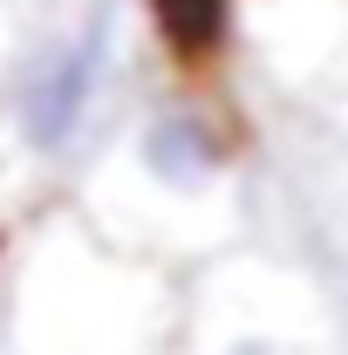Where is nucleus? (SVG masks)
I'll return each mask as SVG.
<instances>
[{
	"label": "nucleus",
	"mask_w": 348,
	"mask_h": 355,
	"mask_svg": "<svg viewBox=\"0 0 348 355\" xmlns=\"http://www.w3.org/2000/svg\"><path fill=\"white\" fill-rule=\"evenodd\" d=\"M103 62H110V7H96L82 35L69 48H55L48 69H35V83L21 89V137L35 150H62L82 130L89 103H96V83H103Z\"/></svg>",
	"instance_id": "nucleus-1"
},
{
	"label": "nucleus",
	"mask_w": 348,
	"mask_h": 355,
	"mask_svg": "<svg viewBox=\"0 0 348 355\" xmlns=\"http://www.w3.org/2000/svg\"><path fill=\"white\" fill-rule=\"evenodd\" d=\"M137 157L171 191H205L218 178V164H225V144H218V130L198 110H164V116H150V130L137 137Z\"/></svg>",
	"instance_id": "nucleus-2"
},
{
	"label": "nucleus",
	"mask_w": 348,
	"mask_h": 355,
	"mask_svg": "<svg viewBox=\"0 0 348 355\" xmlns=\"http://www.w3.org/2000/svg\"><path fill=\"white\" fill-rule=\"evenodd\" d=\"M157 7V28L171 35L177 55H212L218 42H225V0H150Z\"/></svg>",
	"instance_id": "nucleus-3"
},
{
	"label": "nucleus",
	"mask_w": 348,
	"mask_h": 355,
	"mask_svg": "<svg viewBox=\"0 0 348 355\" xmlns=\"http://www.w3.org/2000/svg\"><path fill=\"white\" fill-rule=\"evenodd\" d=\"M225 355H273V342H232Z\"/></svg>",
	"instance_id": "nucleus-4"
}]
</instances>
